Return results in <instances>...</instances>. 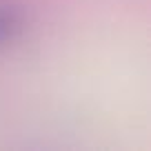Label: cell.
Listing matches in <instances>:
<instances>
[{
  "label": "cell",
  "instance_id": "6da1fadb",
  "mask_svg": "<svg viewBox=\"0 0 151 151\" xmlns=\"http://www.w3.org/2000/svg\"><path fill=\"white\" fill-rule=\"evenodd\" d=\"M16 29V16L14 11H0V40L11 38V31Z\"/></svg>",
  "mask_w": 151,
  "mask_h": 151
}]
</instances>
